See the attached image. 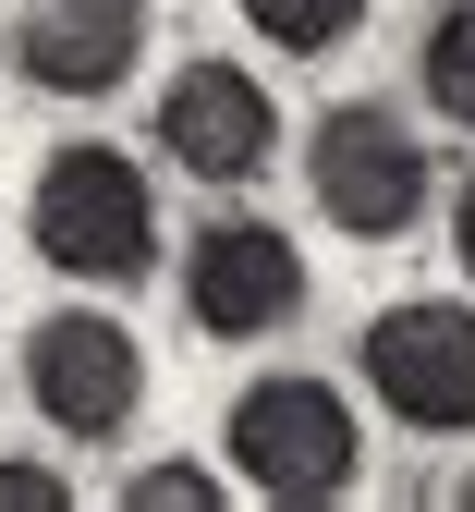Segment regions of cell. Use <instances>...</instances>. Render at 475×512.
<instances>
[{
	"mask_svg": "<svg viewBox=\"0 0 475 512\" xmlns=\"http://www.w3.org/2000/svg\"><path fill=\"white\" fill-rule=\"evenodd\" d=\"M451 500H463V512H475V476H463V488H451Z\"/></svg>",
	"mask_w": 475,
	"mask_h": 512,
	"instance_id": "5bb4252c",
	"label": "cell"
},
{
	"mask_svg": "<svg viewBox=\"0 0 475 512\" xmlns=\"http://www.w3.org/2000/svg\"><path fill=\"white\" fill-rule=\"evenodd\" d=\"M232 13L268 37V49H293V61H317V49H342L354 25H366V0H232Z\"/></svg>",
	"mask_w": 475,
	"mask_h": 512,
	"instance_id": "30bf717a",
	"label": "cell"
},
{
	"mask_svg": "<svg viewBox=\"0 0 475 512\" xmlns=\"http://www.w3.org/2000/svg\"><path fill=\"white\" fill-rule=\"evenodd\" d=\"M147 61V0H25L13 13V74L37 98H122Z\"/></svg>",
	"mask_w": 475,
	"mask_h": 512,
	"instance_id": "ba28073f",
	"label": "cell"
},
{
	"mask_svg": "<svg viewBox=\"0 0 475 512\" xmlns=\"http://www.w3.org/2000/svg\"><path fill=\"white\" fill-rule=\"evenodd\" d=\"M305 196H317L329 232L402 244L427 220V147H415V122H402L390 98H329L317 135H305Z\"/></svg>",
	"mask_w": 475,
	"mask_h": 512,
	"instance_id": "3957f363",
	"label": "cell"
},
{
	"mask_svg": "<svg viewBox=\"0 0 475 512\" xmlns=\"http://www.w3.org/2000/svg\"><path fill=\"white\" fill-rule=\"evenodd\" d=\"M122 512H220V476L208 464H134L122 476Z\"/></svg>",
	"mask_w": 475,
	"mask_h": 512,
	"instance_id": "8fae6325",
	"label": "cell"
},
{
	"mask_svg": "<svg viewBox=\"0 0 475 512\" xmlns=\"http://www.w3.org/2000/svg\"><path fill=\"white\" fill-rule=\"evenodd\" d=\"M354 354H366V391L415 439H475V305H451V293L378 305Z\"/></svg>",
	"mask_w": 475,
	"mask_h": 512,
	"instance_id": "277c9868",
	"label": "cell"
},
{
	"mask_svg": "<svg viewBox=\"0 0 475 512\" xmlns=\"http://www.w3.org/2000/svg\"><path fill=\"white\" fill-rule=\"evenodd\" d=\"M25 244L49 256L61 281L134 293V281L159 269V196H147V171H134L122 147L74 135V147H49V159H37V196H25Z\"/></svg>",
	"mask_w": 475,
	"mask_h": 512,
	"instance_id": "6da1fadb",
	"label": "cell"
},
{
	"mask_svg": "<svg viewBox=\"0 0 475 512\" xmlns=\"http://www.w3.org/2000/svg\"><path fill=\"white\" fill-rule=\"evenodd\" d=\"M415 86H427V110H439V122H463V135H475V0H451V13L427 25Z\"/></svg>",
	"mask_w": 475,
	"mask_h": 512,
	"instance_id": "9c48e42d",
	"label": "cell"
},
{
	"mask_svg": "<svg viewBox=\"0 0 475 512\" xmlns=\"http://www.w3.org/2000/svg\"><path fill=\"white\" fill-rule=\"evenodd\" d=\"M25 391L61 439H122L134 415H147V342L122 330V317L98 305H61L25 330Z\"/></svg>",
	"mask_w": 475,
	"mask_h": 512,
	"instance_id": "5b68a950",
	"label": "cell"
},
{
	"mask_svg": "<svg viewBox=\"0 0 475 512\" xmlns=\"http://www.w3.org/2000/svg\"><path fill=\"white\" fill-rule=\"evenodd\" d=\"M183 317L208 342H268V330H293L305 317V256L281 220H208L183 256Z\"/></svg>",
	"mask_w": 475,
	"mask_h": 512,
	"instance_id": "52a82bcc",
	"label": "cell"
},
{
	"mask_svg": "<svg viewBox=\"0 0 475 512\" xmlns=\"http://www.w3.org/2000/svg\"><path fill=\"white\" fill-rule=\"evenodd\" d=\"M0 512H74V476H49V464H0Z\"/></svg>",
	"mask_w": 475,
	"mask_h": 512,
	"instance_id": "7c38bea8",
	"label": "cell"
},
{
	"mask_svg": "<svg viewBox=\"0 0 475 512\" xmlns=\"http://www.w3.org/2000/svg\"><path fill=\"white\" fill-rule=\"evenodd\" d=\"M451 256H463V281H475V171H463V196H451Z\"/></svg>",
	"mask_w": 475,
	"mask_h": 512,
	"instance_id": "4fadbf2b",
	"label": "cell"
},
{
	"mask_svg": "<svg viewBox=\"0 0 475 512\" xmlns=\"http://www.w3.org/2000/svg\"><path fill=\"white\" fill-rule=\"evenodd\" d=\"M159 159L183 183H256L268 159H281V98H268L244 61H208V49H195L183 74L159 86Z\"/></svg>",
	"mask_w": 475,
	"mask_h": 512,
	"instance_id": "8992f818",
	"label": "cell"
},
{
	"mask_svg": "<svg viewBox=\"0 0 475 512\" xmlns=\"http://www.w3.org/2000/svg\"><path fill=\"white\" fill-rule=\"evenodd\" d=\"M220 452H232V476H244L256 500L329 512V500H354V476H366V427H354V403L329 391V378L281 366V378H244V391H232Z\"/></svg>",
	"mask_w": 475,
	"mask_h": 512,
	"instance_id": "7a4b0ae2",
	"label": "cell"
}]
</instances>
